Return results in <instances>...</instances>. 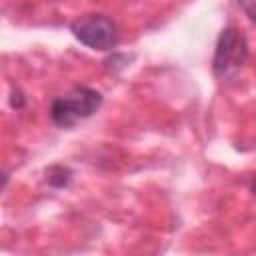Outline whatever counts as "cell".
Returning <instances> with one entry per match:
<instances>
[{
    "label": "cell",
    "mask_w": 256,
    "mask_h": 256,
    "mask_svg": "<svg viewBox=\"0 0 256 256\" xmlns=\"http://www.w3.org/2000/svg\"><path fill=\"white\" fill-rule=\"evenodd\" d=\"M250 188H252V192H254V194H256V176H254V178H252V184H250Z\"/></svg>",
    "instance_id": "52a82bcc"
},
{
    "label": "cell",
    "mask_w": 256,
    "mask_h": 256,
    "mask_svg": "<svg viewBox=\"0 0 256 256\" xmlns=\"http://www.w3.org/2000/svg\"><path fill=\"white\" fill-rule=\"evenodd\" d=\"M24 104H26V96L18 88L12 90V94H10V106L16 108V110H20V108H24Z\"/></svg>",
    "instance_id": "8992f818"
},
{
    "label": "cell",
    "mask_w": 256,
    "mask_h": 256,
    "mask_svg": "<svg viewBox=\"0 0 256 256\" xmlns=\"http://www.w3.org/2000/svg\"><path fill=\"white\" fill-rule=\"evenodd\" d=\"M238 4L244 10V14L256 24V0H238Z\"/></svg>",
    "instance_id": "5b68a950"
},
{
    "label": "cell",
    "mask_w": 256,
    "mask_h": 256,
    "mask_svg": "<svg viewBox=\"0 0 256 256\" xmlns=\"http://www.w3.org/2000/svg\"><path fill=\"white\" fill-rule=\"evenodd\" d=\"M76 40L92 50H112L118 44V28L104 14H86L70 24Z\"/></svg>",
    "instance_id": "3957f363"
},
{
    "label": "cell",
    "mask_w": 256,
    "mask_h": 256,
    "mask_svg": "<svg viewBox=\"0 0 256 256\" xmlns=\"http://www.w3.org/2000/svg\"><path fill=\"white\" fill-rule=\"evenodd\" d=\"M74 178V172L68 168V166H62V164H52L44 170V180L48 186L60 190V188H68L70 182Z\"/></svg>",
    "instance_id": "277c9868"
},
{
    "label": "cell",
    "mask_w": 256,
    "mask_h": 256,
    "mask_svg": "<svg viewBox=\"0 0 256 256\" xmlns=\"http://www.w3.org/2000/svg\"><path fill=\"white\" fill-rule=\"evenodd\" d=\"M102 106V94L88 86H76L50 104V118L60 128H72L76 122L90 118Z\"/></svg>",
    "instance_id": "6da1fadb"
},
{
    "label": "cell",
    "mask_w": 256,
    "mask_h": 256,
    "mask_svg": "<svg viewBox=\"0 0 256 256\" xmlns=\"http://www.w3.org/2000/svg\"><path fill=\"white\" fill-rule=\"evenodd\" d=\"M248 54H250V50H248L246 36L234 26L224 28L218 36L216 50H214V60H212L214 76H218V78L234 76L246 64Z\"/></svg>",
    "instance_id": "7a4b0ae2"
}]
</instances>
